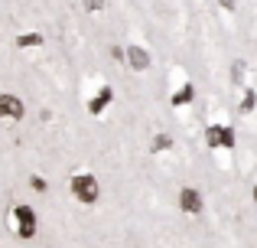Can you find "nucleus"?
<instances>
[{"label": "nucleus", "mask_w": 257, "mask_h": 248, "mask_svg": "<svg viewBox=\"0 0 257 248\" xmlns=\"http://www.w3.org/2000/svg\"><path fill=\"white\" fill-rule=\"evenodd\" d=\"M72 196L85 206H94L101 199L98 177H91V173H75V177H72Z\"/></svg>", "instance_id": "1"}, {"label": "nucleus", "mask_w": 257, "mask_h": 248, "mask_svg": "<svg viewBox=\"0 0 257 248\" xmlns=\"http://www.w3.org/2000/svg\"><path fill=\"white\" fill-rule=\"evenodd\" d=\"M13 232L20 238H36V212H33V206L26 203L13 206Z\"/></svg>", "instance_id": "2"}, {"label": "nucleus", "mask_w": 257, "mask_h": 248, "mask_svg": "<svg viewBox=\"0 0 257 248\" xmlns=\"http://www.w3.org/2000/svg\"><path fill=\"white\" fill-rule=\"evenodd\" d=\"M205 147H212V150H231L234 127L231 124H208L205 127Z\"/></svg>", "instance_id": "3"}, {"label": "nucleus", "mask_w": 257, "mask_h": 248, "mask_svg": "<svg viewBox=\"0 0 257 248\" xmlns=\"http://www.w3.org/2000/svg\"><path fill=\"white\" fill-rule=\"evenodd\" d=\"M23 115H26L23 102L17 95H10V92H4L0 95V121H20Z\"/></svg>", "instance_id": "4"}, {"label": "nucleus", "mask_w": 257, "mask_h": 248, "mask_svg": "<svg viewBox=\"0 0 257 248\" xmlns=\"http://www.w3.org/2000/svg\"><path fill=\"white\" fill-rule=\"evenodd\" d=\"M202 206H205V199H202V193L195 190V186H186V190L179 193V209L189 212V216H199Z\"/></svg>", "instance_id": "5"}, {"label": "nucleus", "mask_w": 257, "mask_h": 248, "mask_svg": "<svg viewBox=\"0 0 257 248\" xmlns=\"http://www.w3.org/2000/svg\"><path fill=\"white\" fill-rule=\"evenodd\" d=\"M124 59H127V65H131L134 72L150 69V52H147L144 46H127V49H124Z\"/></svg>", "instance_id": "6"}, {"label": "nucleus", "mask_w": 257, "mask_h": 248, "mask_svg": "<svg viewBox=\"0 0 257 248\" xmlns=\"http://www.w3.org/2000/svg\"><path fill=\"white\" fill-rule=\"evenodd\" d=\"M111 98H114V89L111 85H101V89L94 92V98L88 102V111H91V115H101V111L111 105Z\"/></svg>", "instance_id": "7"}, {"label": "nucleus", "mask_w": 257, "mask_h": 248, "mask_svg": "<svg viewBox=\"0 0 257 248\" xmlns=\"http://www.w3.org/2000/svg\"><path fill=\"white\" fill-rule=\"evenodd\" d=\"M192 95H195V89H192V85H182L179 92H173V98H170V102L176 105V108H182V105H189V102H192Z\"/></svg>", "instance_id": "8"}, {"label": "nucleus", "mask_w": 257, "mask_h": 248, "mask_svg": "<svg viewBox=\"0 0 257 248\" xmlns=\"http://www.w3.org/2000/svg\"><path fill=\"white\" fill-rule=\"evenodd\" d=\"M46 39L39 36V33H23V36H17V46H23V49H30V46H43Z\"/></svg>", "instance_id": "9"}, {"label": "nucleus", "mask_w": 257, "mask_h": 248, "mask_svg": "<svg viewBox=\"0 0 257 248\" xmlns=\"http://www.w3.org/2000/svg\"><path fill=\"white\" fill-rule=\"evenodd\" d=\"M254 108H257V95H254V89H247L244 92V102H241V115H251Z\"/></svg>", "instance_id": "10"}, {"label": "nucleus", "mask_w": 257, "mask_h": 248, "mask_svg": "<svg viewBox=\"0 0 257 248\" xmlns=\"http://www.w3.org/2000/svg\"><path fill=\"white\" fill-rule=\"evenodd\" d=\"M82 7L88 13H98V10H104V0H82Z\"/></svg>", "instance_id": "11"}, {"label": "nucleus", "mask_w": 257, "mask_h": 248, "mask_svg": "<svg viewBox=\"0 0 257 248\" xmlns=\"http://www.w3.org/2000/svg\"><path fill=\"white\" fill-rule=\"evenodd\" d=\"M170 144H173V140L166 137V134H160V137L153 140V150H166V147H170Z\"/></svg>", "instance_id": "12"}, {"label": "nucleus", "mask_w": 257, "mask_h": 248, "mask_svg": "<svg viewBox=\"0 0 257 248\" xmlns=\"http://www.w3.org/2000/svg\"><path fill=\"white\" fill-rule=\"evenodd\" d=\"M30 183H33V190H36V193H46V180L43 177H33Z\"/></svg>", "instance_id": "13"}, {"label": "nucleus", "mask_w": 257, "mask_h": 248, "mask_svg": "<svg viewBox=\"0 0 257 248\" xmlns=\"http://www.w3.org/2000/svg\"><path fill=\"white\" fill-rule=\"evenodd\" d=\"M234 82H244V62H234Z\"/></svg>", "instance_id": "14"}, {"label": "nucleus", "mask_w": 257, "mask_h": 248, "mask_svg": "<svg viewBox=\"0 0 257 248\" xmlns=\"http://www.w3.org/2000/svg\"><path fill=\"white\" fill-rule=\"evenodd\" d=\"M218 7L221 10H234V0H218Z\"/></svg>", "instance_id": "15"}, {"label": "nucleus", "mask_w": 257, "mask_h": 248, "mask_svg": "<svg viewBox=\"0 0 257 248\" xmlns=\"http://www.w3.org/2000/svg\"><path fill=\"white\" fill-rule=\"evenodd\" d=\"M251 193H254V203H257V186H254V190H251Z\"/></svg>", "instance_id": "16"}]
</instances>
